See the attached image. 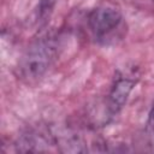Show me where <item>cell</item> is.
Wrapping results in <instances>:
<instances>
[{"label":"cell","mask_w":154,"mask_h":154,"mask_svg":"<svg viewBox=\"0 0 154 154\" xmlns=\"http://www.w3.org/2000/svg\"><path fill=\"white\" fill-rule=\"evenodd\" d=\"M148 129H149V132H150L152 137L154 138V103H153L152 109H150V113H149V119H148Z\"/></svg>","instance_id":"obj_5"},{"label":"cell","mask_w":154,"mask_h":154,"mask_svg":"<svg viewBox=\"0 0 154 154\" xmlns=\"http://www.w3.org/2000/svg\"><path fill=\"white\" fill-rule=\"evenodd\" d=\"M135 84L136 81L132 76L118 75L114 78L108 94V111L111 112V114H117L125 106Z\"/></svg>","instance_id":"obj_3"},{"label":"cell","mask_w":154,"mask_h":154,"mask_svg":"<svg viewBox=\"0 0 154 154\" xmlns=\"http://www.w3.org/2000/svg\"><path fill=\"white\" fill-rule=\"evenodd\" d=\"M58 45L52 36H45L32 42L22 57L18 72L20 78L26 83L40 81L57 58Z\"/></svg>","instance_id":"obj_1"},{"label":"cell","mask_w":154,"mask_h":154,"mask_svg":"<svg viewBox=\"0 0 154 154\" xmlns=\"http://www.w3.org/2000/svg\"><path fill=\"white\" fill-rule=\"evenodd\" d=\"M123 14L114 5H101L88 16V26L97 41L106 42L120 28Z\"/></svg>","instance_id":"obj_2"},{"label":"cell","mask_w":154,"mask_h":154,"mask_svg":"<svg viewBox=\"0 0 154 154\" xmlns=\"http://www.w3.org/2000/svg\"><path fill=\"white\" fill-rule=\"evenodd\" d=\"M58 0H40V6H38V17L40 20L45 22L52 13L55 4Z\"/></svg>","instance_id":"obj_4"}]
</instances>
